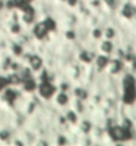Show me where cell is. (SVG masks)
<instances>
[{
    "mask_svg": "<svg viewBox=\"0 0 136 146\" xmlns=\"http://www.w3.org/2000/svg\"><path fill=\"white\" fill-rule=\"evenodd\" d=\"M50 92H52V88H50L48 84H46V85H42V86H41V93H42V96H45V97L50 96Z\"/></svg>",
    "mask_w": 136,
    "mask_h": 146,
    "instance_id": "cell-1",
    "label": "cell"
},
{
    "mask_svg": "<svg viewBox=\"0 0 136 146\" xmlns=\"http://www.w3.org/2000/svg\"><path fill=\"white\" fill-rule=\"evenodd\" d=\"M123 15L127 16V17H131L133 15V8H131V5H125L123 8Z\"/></svg>",
    "mask_w": 136,
    "mask_h": 146,
    "instance_id": "cell-2",
    "label": "cell"
},
{
    "mask_svg": "<svg viewBox=\"0 0 136 146\" xmlns=\"http://www.w3.org/2000/svg\"><path fill=\"white\" fill-rule=\"evenodd\" d=\"M30 64H32V66H33L34 69H38L40 65H41V60L38 57H32L30 58Z\"/></svg>",
    "mask_w": 136,
    "mask_h": 146,
    "instance_id": "cell-3",
    "label": "cell"
},
{
    "mask_svg": "<svg viewBox=\"0 0 136 146\" xmlns=\"http://www.w3.org/2000/svg\"><path fill=\"white\" fill-rule=\"evenodd\" d=\"M111 49H112V44L110 41H104L102 44V50H104V52L108 53V52H111Z\"/></svg>",
    "mask_w": 136,
    "mask_h": 146,
    "instance_id": "cell-4",
    "label": "cell"
},
{
    "mask_svg": "<svg viewBox=\"0 0 136 146\" xmlns=\"http://www.w3.org/2000/svg\"><path fill=\"white\" fill-rule=\"evenodd\" d=\"M44 33H45V27H44V25H38V27L36 28V35L40 36V37H42Z\"/></svg>",
    "mask_w": 136,
    "mask_h": 146,
    "instance_id": "cell-5",
    "label": "cell"
},
{
    "mask_svg": "<svg viewBox=\"0 0 136 146\" xmlns=\"http://www.w3.org/2000/svg\"><path fill=\"white\" fill-rule=\"evenodd\" d=\"M81 58H82L83 61H86V62H89V61H91V58H93V54H90V53H87V52H83L82 54H81Z\"/></svg>",
    "mask_w": 136,
    "mask_h": 146,
    "instance_id": "cell-6",
    "label": "cell"
},
{
    "mask_svg": "<svg viewBox=\"0 0 136 146\" xmlns=\"http://www.w3.org/2000/svg\"><path fill=\"white\" fill-rule=\"evenodd\" d=\"M66 101H68V97L65 96L64 93H60V96H58V102L62 104V105H65L66 104Z\"/></svg>",
    "mask_w": 136,
    "mask_h": 146,
    "instance_id": "cell-7",
    "label": "cell"
},
{
    "mask_svg": "<svg viewBox=\"0 0 136 146\" xmlns=\"http://www.w3.org/2000/svg\"><path fill=\"white\" fill-rule=\"evenodd\" d=\"M107 64V58L106 57H99L98 58V65L99 66H104Z\"/></svg>",
    "mask_w": 136,
    "mask_h": 146,
    "instance_id": "cell-8",
    "label": "cell"
},
{
    "mask_svg": "<svg viewBox=\"0 0 136 146\" xmlns=\"http://www.w3.org/2000/svg\"><path fill=\"white\" fill-rule=\"evenodd\" d=\"M68 118H69V121H72V122H74V121H76V115H74V113H73V111L68 113Z\"/></svg>",
    "mask_w": 136,
    "mask_h": 146,
    "instance_id": "cell-9",
    "label": "cell"
},
{
    "mask_svg": "<svg viewBox=\"0 0 136 146\" xmlns=\"http://www.w3.org/2000/svg\"><path fill=\"white\" fill-rule=\"evenodd\" d=\"M8 138V131H0V139Z\"/></svg>",
    "mask_w": 136,
    "mask_h": 146,
    "instance_id": "cell-10",
    "label": "cell"
},
{
    "mask_svg": "<svg viewBox=\"0 0 136 146\" xmlns=\"http://www.w3.org/2000/svg\"><path fill=\"white\" fill-rule=\"evenodd\" d=\"M94 36H95V37H99V36H102V31H99V29H95V31H94Z\"/></svg>",
    "mask_w": 136,
    "mask_h": 146,
    "instance_id": "cell-11",
    "label": "cell"
},
{
    "mask_svg": "<svg viewBox=\"0 0 136 146\" xmlns=\"http://www.w3.org/2000/svg\"><path fill=\"white\" fill-rule=\"evenodd\" d=\"M82 127H83V130H85V131H87L89 129H90V126H89V123H87V122H83Z\"/></svg>",
    "mask_w": 136,
    "mask_h": 146,
    "instance_id": "cell-12",
    "label": "cell"
},
{
    "mask_svg": "<svg viewBox=\"0 0 136 146\" xmlns=\"http://www.w3.org/2000/svg\"><path fill=\"white\" fill-rule=\"evenodd\" d=\"M111 36H114V31L111 28H108V31H107V37H111Z\"/></svg>",
    "mask_w": 136,
    "mask_h": 146,
    "instance_id": "cell-13",
    "label": "cell"
},
{
    "mask_svg": "<svg viewBox=\"0 0 136 146\" xmlns=\"http://www.w3.org/2000/svg\"><path fill=\"white\" fill-rule=\"evenodd\" d=\"M19 29H20L19 25H13V27H12V31L13 32H19Z\"/></svg>",
    "mask_w": 136,
    "mask_h": 146,
    "instance_id": "cell-14",
    "label": "cell"
},
{
    "mask_svg": "<svg viewBox=\"0 0 136 146\" xmlns=\"http://www.w3.org/2000/svg\"><path fill=\"white\" fill-rule=\"evenodd\" d=\"M107 1V4H108V5H112L114 4V0H106Z\"/></svg>",
    "mask_w": 136,
    "mask_h": 146,
    "instance_id": "cell-15",
    "label": "cell"
},
{
    "mask_svg": "<svg viewBox=\"0 0 136 146\" xmlns=\"http://www.w3.org/2000/svg\"><path fill=\"white\" fill-rule=\"evenodd\" d=\"M69 3H70V4H76V0H69Z\"/></svg>",
    "mask_w": 136,
    "mask_h": 146,
    "instance_id": "cell-16",
    "label": "cell"
},
{
    "mask_svg": "<svg viewBox=\"0 0 136 146\" xmlns=\"http://www.w3.org/2000/svg\"><path fill=\"white\" fill-rule=\"evenodd\" d=\"M3 8V0H0V9Z\"/></svg>",
    "mask_w": 136,
    "mask_h": 146,
    "instance_id": "cell-17",
    "label": "cell"
}]
</instances>
